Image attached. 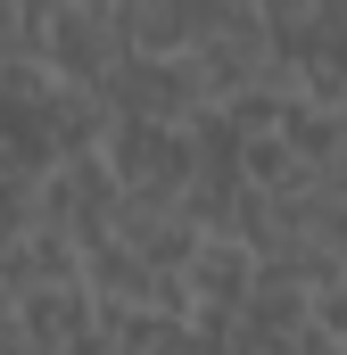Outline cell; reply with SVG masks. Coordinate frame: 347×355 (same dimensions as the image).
Listing matches in <instances>:
<instances>
[{"instance_id": "3", "label": "cell", "mask_w": 347, "mask_h": 355, "mask_svg": "<svg viewBox=\"0 0 347 355\" xmlns=\"http://www.w3.org/2000/svg\"><path fill=\"white\" fill-rule=\"evenodd\" d=\"M108 232H116L124 248H141L158 272H182V257L198 248V223L182 215V198H158V190H116Z\"/></svg>"}, {"instance_id": "1", "label": "cell", "mask_w": 347, "mask_h": 355, "mask_svg": "<svg viewBox=\"0 0 347 355\" xmlns=\"http://www.w3.org/2000/svg\"><path fill=\"white\" fill-rule=\"evenodd\" d=\"M99 157H108L116 190H158V198H182V182L198 166L190 124H174V116H108Z\"/></svg>"}, {"instance_id": "4", "label": "cell", "mask_w": 347, "mask_h": 355, "mask_svg": "<svg viewBox=\"0 0 347 355\" xmlns=\"http://www.w3.org/2000/svg\"><path fill=\"white\" fill-rule=\"evenodd\" d=\"M25 347H91V289L83 281H33L8 297Z\"/></svg>"}, {"instance_id": "6", "label": "cell", "mask_w": 347, "mask_h": 355, "mask_svg": "<svg viewBox=\"0 0 347 355\" xmlns=\"http://www.w3.org/2000/svg\"><path fill=\"white\" fill-rule=\"evenodd\" d=\"M240 174L257 182V190H298V182H306V157H298V149L264 124V132H248V141H240Z\"/></svg>"}, {"instance_id": "7", "label": "cell", "mask_w": 347, "mask_h": 355, "mask_svg": "<svg viewBox=\"0 0 347 355\" xmlns=\"http://www.w3.org/2000/svg\"><path fill=\"white\" fill-rule=\"evenodd\" d=\"M33 232V166H8L0 174V248Z\"/></svg>"}, {"instance_id": "2", "label": "cell", "mask_w": 347, "mask_h": 355, "mask_svg": "<svg viewBox=\"0 0 347 355\" xmlns=\"http://www.w3.org/2000/svg\"><path fill=\"white\" fill-rule=\"evenodd\" d=\"M116 215V174L99 149H58L33 166V223H58L75 240H99Z\"/></svg>"}, {"instance_id": "5", "label": "cell", "mask_w": 347, "mask_h": 355, "mask_svg": "<svg viewBox=\"0 0 347 355\" xmlns=\"http://www.w3.org/2000/svg\"><path fill=\"white\" fill-rule=\"evenodd\" d=\"M248 281H257V248L232 240V232H198V248L182 257V289H190V306H240Z\"/></svg>"}]
</instances>
